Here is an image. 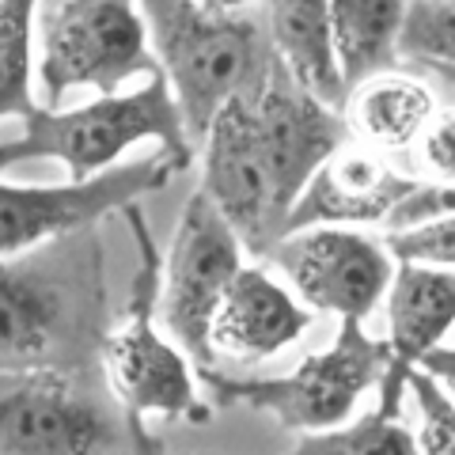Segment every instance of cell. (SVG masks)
Returning <instances> with one entry per match:
<instances>
[{
  "label": "cell",
  "instance_id": "obj_1",
  "mask_svg": "<svg viewBox=\"0 0 455 455\" xmlns=\"http://www.w3.org/2000/svg\"><path fill=\"white\" fill-rule=\"evenodd\" d=\"M107 292L95 228L0 259V376L99 364Z\"/></svg>",
  "mask_w": 455,
  "mask_h": 455
},
{
  "label": "cell",
  "instance_id": "obj_2",
  "mask_svg": "<svg viewBox=\"0 0 455 455\" xmlns=\"http://www.w3.org/2000/svg\"><path fill=\"white\" fill-rule=\"evenodd\" d=\"M148 27V46L171 84L182 125L202 145L212 114L228 99H247L277 65L262 16H217L197 0H137Z\"/></svg>",
  "mask_w": 455,
  "mask_h": 455
},
{
  "label": "cell",
  "instance_id": "obj_3",
  "mask_svg": "<svg viewBox=\"0 0 455 455\" xmlns=\"http://www.w3.org/2000/svg\"><path fill=\"white\" fill-rule=\"evenodd\" d=\"M23 133L0 140V175L31 160L65 164L68 182H84L122 160L125 148L140 140H160V152L187 171L194 160V140L182 125L179 103L164 73L145 76L137 92L99 95L95 103L73 110H53L31 103L23 114Z\"/></svg>",
  "mask_w": 455,
  "mask_h": 455
},
{
  "label": "cell",
  "instance_id": "obj_4",
  "mask_svg": "<svg viewBox=\"0 0 455 455\" xmlns=\"http://www.w3.org/2000/svg\"><path fill=\"white\" fill-rule=\"evenodd\" d=\"M133 224L140 262L133 274L130 304L118 331H107L99 341V368L107 376V387L114 403L122 406V421L133 436L137 451H160V444L148 433V418L167 421H209L212 410L197 398V379L190 372V357L175 341L156 331V296H160V259L152 251L145 217L137 205L125 209Z\"/></svg>",
  "mask_w": 455,
  "mask_h": 455
},
{
  "label": "cell",
  "instance_id": "obj_5",
  "mask_svg": "<svg viewBox=\"0 0 455 455\" xmlns=\"http://www.w3.org/2000/svg\"><path fill=\"white\" fill-rule=\"evenodd\" d=\"M391 364V346L364 334L361 319H341L331 349L307 357L281 379H232L217 368L205 372L212 406H247L269 414L289 433H323L349 421L357 403Z\"/></svg>",
  "mask_w": 455,
  "mask_h": 455
},
{
  "label": "cell",
  "instance_id": "obj_6",
  "mask_svg": "<svg viewBox=\"0 0 455 455\" xmlns=\"http://www.w3.org/2000/svg\"><path fill=\"white\" fill-rule=\"evenodd\" d=\"M35 20V76L46 107H57L76 88L114 95L122 84L160 73L137 0H38Z\"/></svg>",
  "mask_w": 455,
  "mask_h": 455
},
{
  "label": "cell",
  "instance_id": "obj_7",
  "mask_svg": "<svg viewBox=\"0 0 455 455\" xmlns=\"http://www.w3.org/2000/svg\"><path fill=\"white\" fill-rule=\"evenodd\" d=\"M239 266H243V243L220 217V209L197 190L182 209L175 239H171L156 311L167 338L187 353L202 376L217 368L212 315Z\"/></svg>",
  "mask_w": 455,
  "mask_h": 455
},
{
  "label": "cell",
  "instance_id": "obj_8",
  "mask_svg": "<svg viewBox=\"0 0 455 455\" xmlns=\"http://www.w3.org/2000/svg\"><path fill=\"white\" fill-rule=\"evenodd\" d=\"M171 156L160 152L152 160L107 167L84 182L65 187H12L0 182V259L27 254L61 235L95 228L110 212H125L145 194L164 190L175 175Z\"/></svg>",
  "mask_w": 455,
  "mask_h": 455
},
{
  "label": "cell",
  "instance_id": "obj_9",
  "mask_svg": "<svg viewBox=\"0 0 455 455\" xmlns=\"http://www.w3.org/2000/svg\"><path fill=\"white\" fill-rule=\"evenodd\" d=\"M133 440L68 372L0 376V455H99Z\"/></svg>",
  "mask_w": 455,
  "mask_h": 455
},
{
  "label": "cell",
  "instance_id": "obj_10",
  "mask_svg": "<svg viewBox=\"0 0 455 455\" xmlns=\"http://www.w3.org/2000/svg\"><path fill=\"white\" fill-rule=\"evenodd\" d=\"M269 262L289 277L292 292L311 311L361 323L376 311L395 274L391 251L346 224H315L281 235Z\"/></svg>",
  "mask_w": 455,
  "mask_h": 455
},
{
  "label": "cell",
  "instance_id": "obj_11",
  "mask_svg": "<svg viewBox=\"0 0 455 455\" xmlns=\"http://www.w3.org/2000/svg\"><path fill=\"white\" fill-rule=\"evenodd\" d=\"M202 148V194L232 224L247 254L269 259L274 243L284 235L289 205L277 194L247 99H228L212 114Z\"/></svg>",
  "mask_w": 455,
  "mask_h": 455
},
{
  "label": "cell",
  "instance_id": "obj_12",
  "mask_svg": "<svg viewBox=\"0 0 455 455\" xmlns=\"http://www.w3.org/2000/svg\"><path fill=\"white\" fill-rule=\"evenodd\" d=\"M254 133L266 152V164L274 171L281 202L292 209L296 194L315 175V167L349 140L346 114L334 103H323L319 95L300 88L281 61L269 68L259 92L247 95Z\"/></svg>",
  "mask_w": 455,
  "mask_h": 455
},
{
  "label": "cell",
  "instance_id": "obj_13",
  "mask_svg": "<svg viewBox=\"0 0 455 455\" xmlns=\"http://www.w3.org/2000/svg\"><path fill=\"white\" fill-rule=\"evenodd\" d=\"M414 190L418 179L395 171L383 160V152L341 145L331 160L315 167V175L296 194L289 217H284V235L315 224H346V228L383 224L391 217V209Z\"/></svg>",
  "mask_w": 455,
  "mask_h": 455
},
{
  "label": "cell",
  "instance_id": "obj_14",
  "mask_svg": "<svg viewBox=\"0 0 455 455\" xmlns=\"http://www.w3.org/2000/svg\"><path fill=\"white\" fill-rule=\"evenodd\" d=\"M311 326L307 304L266 266H239L212 315V349L235 361H266L300 341Z\"/></svg>",
  "mask_w": 455,
  "mask_h": 455
},
{
  "label": "cell",
  "instance_id": "obj_15",
  "mask_svg": "<svg viewBox=\"0 0 455 455\" xmlns=\"http://www.w3.org/2000/svg\"><path fill=\"white\" fill-rule=\"evenodd\" d=\"M266 38L289 76L319 95L323 103H346V80L334 53L331 4L326 0H262L259 8Z\"/></svg>",
  "mask_w": 455,
  "mask_h": 455
},
{
  "label": "cell",
  "instance_id": "obj_16",
  "mask_svg": "<svg viewBox=\"0 0 455 455\" xmlns=\"http://www.w3.org/2000/svg\"><path fill=\"white\" fill-rule=\"evenodd\" d=\"M383 300H387L391 357L403 364H418L421 353L440 346L455 326V269L395 262Z\"/></svg>",
  "mask_w": 455,
  "mask_h": 455
},
{
  "label": "cell",
  "instance_id": "obj_17",
  "mask_svg": "<svg viewBox=\"0 0 455 455\" xmlns=\"http://www.w3.org/2000/svg\"><path fill=\"white\" fill-rule=\"evenodd\" d=\"M349 133H357L376 152H406L436 114V99L421 80L403 73H376L346 92Z\"/></svg>",
  "mask_w": 455,
  "mask_h": 455
},
{
  "label": "cell",
  "instance_id": "obj_18",
  "mask_svg": "<svg viewBox=\"0 0 455 455\" xmlns=\"http://www.w3.org/2000/svg\"><path fill=\"white\" fill-rule=\"evenodd\" d=\"M414 364L395 361L379 376V406L364 418H349L323 433H300L296 455H414L418 436L403 425V395L406 372Z\"/></svg>",
  "mask_w": 455,
  "mask_h": 455
},
{
  "label": "cell",
  "instance_id": "obj_19",
  "mask_svg": "<svg viewBox=\"0 0 455 455\" xmlns=\"http://www.w3.org/2000/svg\"><path fill=\"white\" fill-rule=\"evenodd\" d=\"M326 4L346 88L395 68L406 0H326Z\"/></svg>",
  "mask_w": 455,
  "mask_h": 455
},
{
  "label": "cell",
  "instance_id": "obj_20",
  "mask_svg": "<svg viewBox=\"0 0 455 455\" xmlns=\"http://www.w3.org/2000/svg\"><path fill=\"white\" fill-rule=\"evenodd\" d=\"M38 0H0V122L23 118L31 99V27Z\"/></svg>",
  "mask_w": 455,
  "mask_h": 455
},
{
  "label": "cell",
  "instance_id": "obj_21",
  "mask_svg": "<svg viewBox=\"0 0 455 455\" xmlns=\"http://www.w3.org/2000/svg\"><path fill=\"white\" fill-rule=\"evenodd\" d=\"M398 57L418 65H455V0H406Z\"/></svg>",
  "mask_w": 455,
  "mask_h": 455
},
{
  "label": "cell",
  "instance_id": "obj_22",
  "mask_svg": "<svg viewBox=\"0 0 455 455\" xmlns=\"http://www.w3.org/2000/svg\"><path fill=\"white\" fill-rule=\"evenodd\" d=\"M406 391L418 406V451L455 455V398L418 364L406 372Z\"/></svg>",
  "mask_w": 455,
  "mask_h": 455
},
{
  "label": "cell",
  "instance_id": "obj_23",
  "mask_svg": "<svg viewBox=\"0 0 455 455\" xmlns=\"http://www.w3.org/2000/svg\"><path fill=\"white\" fill-rule=\"evenodd\" d=\"M383 247L391 251L395 262H425V266L455 269V212L410 228H395V232H387Z\"/></svg>",
  "mask_w": 455,
  "mask_h": 455
},
{
  "label": "cell",
  "instance_id": "obj_24",
  "mask_svg": "<svg viewBox=\"0 0 455 455\" xmlns=\"http://www.w3.org/2000/svg\"><path fill=\"white\" fill-rule=\"evenodd\" d=\"M448 212H455V179L433 182V187L418 182V190L406 194L403 202L391 209V217L383 220V228L395 232V228H410V224H421V220H433V217H448Z\"/></svg>",
  "mask_w": 455,
  "mask_h": 455
},
{
  "label": "cell",
  "instance_id": "obj_25",
  "mask_svg": "<svg viewBox=\"0 0 455 455\" xmlns=\"http://www.w3.org/2000/svg\"><path fill=\"white\" fill-rule=\"evenodd\" d=\"M418 140H421V164L433 175H440V182L455 179V110L433 114Z\"/></svg>",
  "mask_w": 455,
  "mask_h": 455
},
{
  "label": "cell",
  "instance_id": "obj_26",
  "mask_svg": "<svg viewBox=\"0 0 455 455\" xmlns=\"http://www.w3.org/2000/svg\"><path fill=\"white\" fill-rule=\"evenodd\" d=\"M418 368H425V372L455 398V346H444V341H440V346L425 349L418 357Z\"/></svg>",
  "mask_w": 455,
  "mask_h": 455
},
{
  "label": "cell",
  "instance_id": "obj_27",
  "mask_svg": "<svg viewBox=\"0 0 455 455\" xmlns=\"http://www.w3.org/2000/svg\"><path fill=\"white\" fill-rule=\"evenodd\" d=\"M205 12H217V16H239V12H251L254 0H197Z\"/></svg>",
  "mask_w": 455,
  "mask_h": 455
},
{
  "label": "cell",
  "instance_id": "obj_28",
  "mask_svg": "<svg viewBox=\"0 0 455 455\" xmlns=\"http://www.w3.org/2000/svg\"><path fill=\"white\" fill-rule=\"evenodd\" d=\"M433 73H436V76H444L448 84H455V65H433Z\"/></svg>",
  "mask_w": 455,
  "mask_h": 455
}]
</instances>
